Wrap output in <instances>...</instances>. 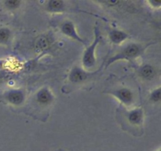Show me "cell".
Instances as JSON below:
<instances>
[{"mask_svg":"<svg viewBox=\"0 0 161 151\" xmlns=\"http://www.w3.org/2000/svg\"><path fill=\"white\" fill-rule=\"evenodd\" d=\"M147 4L149 5V7L153 8V9H160L161 6V3L160 2H157V1H154V0H149V1L146 2Z\"/></svg>","mask_w":161,"mask_h":151,"instance_id":"2e32d148","label":"cell"},{"mask_svg":"<svg viewBox=\"0 0 161 151\" xmlns=\"http://www.w3.org/2000/svg\"><path fill=\"white\" fill-rule=\"evenodd\" d=\"M126 120L127 121L130 125L135 127H139L143 124L144 120V111L141 107L133 108L127 110L124 113Z\"/></svg>","mask_w":161,"mask_h":151,"instance_id":"ba28073f","label":"cell"},{"mask_svg":"<svg viewBox=\"0 0 161 151\" xmlns=\"http://www.w3.org/2000/svg\"><path fill=\"white\" fill-rule=\"evenodd\" d=\"M46 10L50 13H62L65 10V2L62 0H50L46 3Z\"/></svg>","mask_w":161,"mask_h":151,"instance_id":"8fae6325","label":"cell"},{"mask_svg":"<svg viewBox=\"0 0 161 151\" xmlns=\"http://www.w3.org/2000/svg\"><path fill=\"white\" fill-rule=\"evenodd\" d=\"M152 43H138V42H128L119 48V50L115 54L110 57L108 61L105 62V68L113 64L116 61L125 60L128 61H133L134 60L141 56L145 50Z\"/></svg>","mask_w":161,"mask_h":151,"instance_id":"6da1fadb","label":"cell"},{"mask_svg":"<svg viewBox=\"0 0 161 151\" xmlns=\"http://www.w3.org/2000/svg\"><path fill=\"white\" fill-rule=\"evenodd\" d=\"M129 38V35L126 31L117 28H113L108 31V39L112 43L120 45Z\"/></svg>","mask_w":161,"mask_h":151,"instance_id":"30bf717a","label":"cell"},{"mask_svg":"<svg viewBox=\"0 0 161 151\" xmlns=\"http://www.w3.org/2000/svg\"><path fill=\"white\" fill-rule=\"evenodd\" d=\"M161 99V89L160 87L155 88L149 94V102H153V103H157L160 101Z\"/></svg>","mask_w":161,"mask_h":151,"instance_id":"9a60e30c","label":"cell"},{"mask_svg":"<svg viewBox=\"0 0 161 151\" xmlns=\"http://www.w3.org/2000/svg\"><path fill=\"white\" fill-rule=\"evenodd\" d=\"M60 29H61V31L64 36H68V37L73 39V40L77 41V42H79L80 43H82L83 45L87 46V43H86V41L83 38L80 37V35L78 34L75 24L72 20H66L64 21H63L61 24Z\"/></svg>","mask_w":161,"mask_h":151,"instance_id":"8992f818","label":"cell"},{"mask_svg":"<svg viewBox=\"0 0 161 151\" xmlns=\"http://www.w3.org/2000/svg\"><path fill=\"white\" fill-rule=\"evenodd\" d=\"M101 40V33L99 28L95 27L94 28V42L91 45L87 46L83 52L82 57V64L84 69H91L96 64V56L95 50L97 46L98 45Z\"/></svg>","mask_w":161,"mask_h":151,"instance_id":"7a4b0ae2","label":"cell"},{"mask_svg":"<svg viewBox=\"0 0 161 151\" xmlns=\"http://www.w3.org/2000/svg\"><path fill=\"white\" fill-rule=\"evenodd\" d=\"M96 72H89L87 70L78 65L72 68L68 76V80L72 83H80L86 81L90 76L95 74Z\"/></svg>","mask_w":161,"mask_h":151,"instance_id":"52a82bcc","label":"cell"},{"mask_svg":"<svg viewBox=\"0 0 161 151\" xmlns=\"http://www.w3.org/2000/svg\"><path fill=\"white\" fill-rule=\"evenodd\" d=\"M50 39L47 36H42L39 38L36 42V49L38 51H42L48 48L50 46Z\"/></svg>","mask_w":161,"mask_h":151,"instance_id":"4fadbf2b","label":"cell"},{"mask_svg":"<svg viewBox=\"0 0 161 151\" xmlns=\"http://www.w3.org/2000/svg\"><path fill=\"white\" fill-rule=\"evenodd\" d=\"M11 38V31L7 27H0V45H6Z\"/></svg>","mask_w":161,"mask_h":151,"instance_id":"7c38bea8","label":"cell"},{"mask_svg":"<svg viewBox=\"0 0 161 151\" xmlns=\"http://www.w3.org/2000/svg\"><path fill=\"white\" fill-rule=\"evenodd\" d=\"M108 94L116 98L122 105L126 107H130L135 102V94L131 89L128 87H119L118 89L112 90Z\"/></svg>","mask_w":161,"mask_h":151,"instance_id":"3957f363","label":"cell"},{"mask_svg":"<svg viewBox=\"0 0 161 151\" xmlns=\"http://www.w3.org/2000/svg\"><path fill=\"white\" fill-rule=\"evenodd\" d=\"M138 76L146 81H151L157 76V69L150 64H144L138 70Z\"/></svg>","mask_w":161,"mask_h":151,"instance_id":"9c48e42d","label":"cell"},{"mask_svg":"<svg viewBox=\"0 0 161 151\" xmlns=\"http://www.w3.org/2000/svg\"><path fill=\"white\" fill-rule=\"evenodd\" d=\"M3 3L5 9L9 11H14L19 9L23 3L20 0H6V1L3 2Z\"/></svg>","mask_w":161,"mask_h":151,"instance_id":"5bb4252c","label":"cell"},{"mask_svg":"<svg viewBox=\"0 0 161 151\" xmlns=\"http://www.w3.org/2000/svg\"><path fill=\"white\" fill-rule=\"evenodd\" d=\"M4 98L8 103L15 106L21 105L26 98V94L25 90L22 88H14L9 89L4 94Z\"/></svg>","mask_w":161,"mask_h":151,"instance_id":"5b68a950","label":"cell"},{"mask_svg":"<svg viewBox=\"0 0 161 151\" xmlns=\"http://www.w3.org/2000/svg\"><path fill=\"white\" fill-rule=\"evenodd\" d=\"M57 151H64V150H63V149H59V150H57Z\"/></svg>","mask_w":161,"mask_h":151,"instance_id":"e0dca14e","label":"cell"},{"mask_svg":"<svg viewBox=\"0 0 161 151\" xmlns=\"http://www.w3.org/2000/svg\"><path fill=\"white\" fill-rule=\"evenodd\" d=\"M33 101L41 107L50 106L54 101V94L50 87H42L35 93Z\"/></svg>","mask_w":161,"mask_h":151,"instance_id":"277c9868","label":"cell"},{"mask_svg":"<svg viewBox=\"0 0 161 151\" xmlns=\"http://www.w3.org/2000/svg\"><path fill=\"white\" fill-rule=\"evenodd\" d=\"M157 151H160V149H159V150H157Z\"/></svg>","mask_w":161,"mask_h":151,"instance_id":"ac0fdd59","label":"cell"}]
</instances>
